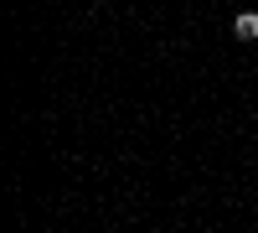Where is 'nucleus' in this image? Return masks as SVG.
<instances>
[{"label":"nucleus","mask_w":258,"mask_h":233,"mask_svg":"<svg viewBox=\"0 0 258 233\" xmlns=\"http://www.w3.org/2000/svg\"><path fill=\"white\" fill-rule=\"evenodd\" d=\"M232 36H238V41H258V11H238V21H232Z\"/></svg>","instance_id":"f257e3e1"}]
</instances>
